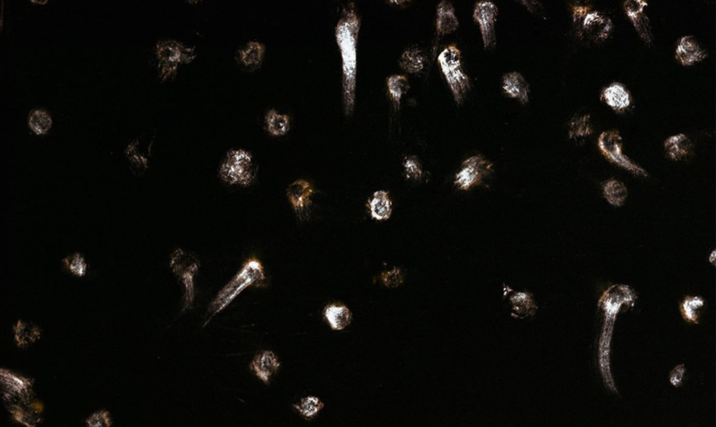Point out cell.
<instances>
[{"label": "cell", "instance_id": "44dd1931", "mask_svg": "<svg viewBox=\"0 0 716 427\" xmlns=\"http://www.w3.org/2000/svg\"><path fill=\"white\" fill-rule=\"evenodd\" d=\"M502 89L511 98L517 99L524 104L529 102V85L519 72H510L502 79Z\"/></svg>", "mask_w": 716, "mask_h": 427}, {"label": "cell", "instance_id": "f546056e", "mask_svg": "<svg viewBox=\"0 0 716 427\" xmlns=\"http://www.w3.org/2000/svg\"><path fill=\"white\" fill-rule=\"evenodd\" d=\"M264 120L269 133L273 136L285 135L290 129L288 114L278 113L275 109H269Z\"/></svg>", "mask_w": 716, "mask_h": 427}, {"label": "cell", "instance_id": "3957f363", "mask_svg": "<svg viewBox=\"0 0 716 427\" xmlns=\"http://www.w3.org/2000/svg\"><path fill=\"white\" fill-rule=\"evenodd\" d=\"M170 267L184 286L183 306L181 312L189 311L196 300V276L201 268L197 255L189 250L178 248L170 258Z\"/></svg>", "mask_w": 716, "mask_h": 427}, {"label": "cell", "instance_id": "836d02e7", "mask_svg": "<svg viewBox=\"0 0 716 427\" xmlns=\"http://www.w3.org/2000/svg\"><path fill=\"white\" fill-rule=\"evenodd\" d=\"M28 124L31 130L38 135H46L51 129L53 121L50 114L46 109L37 108L30 111Z\"/></svg>", "mask_w": 716, "mask_h": 427}, {"label": "cell", "instance_id": "8d00e7d4", "mask_svg": "<svg viewBox=\"0 0 716 427\" xmlns=\"http://www.w3.org/2000/svg\"><path fill=\"white\" fill-rule=\"evenodd\" d=\"M65 269L76 277L86 276L88 271V264L85 257L81 253H74L63 259Z\"/></svg>", "mask_w": 716, "mask_h": 427}, {"label": "cell", "instance_id": "7c38bea8", "mask_svg": "<svg viewBox=\"0 0 716 427\" xmlns=\"http://www.w3.org/2000/svg\"><path fill=\"white\" fill-rule=\"evenodd\" d=\"M636 294L628 285H616L609 287L602 294L599 306L602 308L604 315L617 316L623 306H633Z\"/></svg>", "mask_w": 716, "mask_h": 427}, {"label": "cell", "instance_id": "4dcf8cb0", "mask_svg": "<svg viewBox=\"0 0 716 427\" xmlns=\"http://www.w3.org/2000/svg\"><path fill=\"white\" fill-rule=\"evenodd\" d=\"M603 195L609 204L621 207L625 204L628 196V191L624 184L616 179H612L604 184Z\"/></svg>", "mask_w": 716, "mask_h": 427}, {"label": "cell", "instance_id": "7bdbcfd3", "mask_svg": "<svg viewBox=\"0 0 716 427\" xmlns=\"http://www.w3.org/2000/svg\"><path fill=\"white\" fill-rule=\"evenodd\" d=\"M521 3L525 4V7L533 14H541L543 10L541 4L536 1H522Z\"/></svg>", "mask_w": 716, "mask_h": 427}, {"label": "cell", "instance_id": "d6986e66", "mask_svg": "<svg viewBox=\"0 0 716 427\" xmlns=\"http://www.w3.org/2000/svg\"><path fill=\"white\" fill-rule=\"evenodd\" d=\"M250 367L256 377L268 384L271 377L280 369L281 362L273 351H264L255 356Z\"/></svg>", "mask_w": 716, "mask_h": 427}, {"label": "cell", "instance_id": "ee69618b", "mask_svg": "<svg viewBox=\"0 0 716 427\" xmlns=\"http://www.w3.org/2000/svg\"><path fill=\"white\" fill-rule=\"evenodd\" d=\"M715 257H716V252H715V250H714V252L712 253H711L710 255V263H713L714 265H715V259H716Z\"/></svg>", "mask_w": 716, "mask_h": 427}, {"label": "cell", "instance_id": "9a60e30c", "mask_svg": "<svg viewBox=\"0 0 716 427\" xmlns=\"http://www.w3.org/2000/svg\"><path fill=\"white\" fill-rule=\"evenodd\" d=\"M647 6L648 3L642 0H629L624 4L626 15L633 24L636 32L640 37L649 45L653 41V35L649 18L644 13Z\"/></svg>", "mask_w": 716, "mask_h": 427}, {"label": "cell", "instance_id": "ab89813d", "mask_svg": "<svg viewBox=\"0 0 716 427\" xmlns=\"http://www.w3.org/2000/svg\"><path fill=\"white\" fill-rule=\"evenodd\" d=\"M381 279L384 285L389 288H396L403 283L404 277L400 268L382 273Z\"/></svg>", "mask_w": 716, "mask_h": 427}, {"label": "cell", "instance_id": "d6a6232c", "mask_svg": "<svg viewBox=\"0 0 716 427\" xmlns=\"http://www.w3.org/2000/svg\"><path fill=\"white\" fill-rule=\"evenodd\" d=\"M593 126L590 114H576L569 125V138L570 140H583L593 134Z\"/></svg>", "mask_w": 716, "mask_h": 427}, {"label": "cell", "instance_id": "7402d4cb", "mask_svg": "<svg viewBox=\"0 0 716 427\" xmlns=\"http://www.w3.org/2000/svg\"><path fill=\"white\" fill-rule=\"evenodd\" d=\"M459 22L452 3L441 1L437 6L436 33L438 36L452 34L459 28Z\"/></svg>", "mask_w": 716, "mask_h": 427}, {"label": "cell", "instance_id": "52a82bcc", "mask_svg": "<svg viewBox=\"0 0 716 427\" xmlns=\"http://www.w3.org/2000/svg\"><path fill=\"white\" fill-rule=\"evenodd\" d=\"M599 149L609 161L639 176L647 177V171L623 153V140L617 130L604 131L598 139Z\"/></svg>", "mask_w": 716, "mask_h": 427}, {"label": "cell", "instance_id": "f1b7e54d", "mask_svg": "<svg viewBox=\"0 0 716 427\" xmlns=\"http://www.w3.org/2000/svg\"><path fill=\"white\" fill-rule=\"evenodd\" d=\"M325 319L328 321L330 327L335 331H342L347 327L352 321V313L350 309L344 305H329L324 311Z\"/></svg>", "mask_w": 716, "mask_h": 427}, {"label": "cell", "instance_id": "2e32d148", "mask_svg": "<svg viewBox=\"0 0 716 427\" xmlns=\"http://www.w3.org/2000/svg\"><path fill=\"white\" fill-rule=\"evenodd\" d=\"M313 193L315 190L312 184L303 179L295 180L287 188L286 196L300 219L306 217Z\"/></svg>", "mask_w": 716, "mask_h": 427}, {"label": "cell", "instance_id": "8992f818", "mask_svg": "<svg viewBox=\"0 0 716 427\" xmlns=\"http://www.w3.org/2000/svg\"><path fill=\"white\" fill-rule=\"evenodd\" d=\"M156 55L160 76L165 81L175 76L180 64L191 62L196 58V48L185 46L175 39H165L157 43Z\"/></svg>", "mask_w": 716, "mask_h": 427}, {"label": "cell", "instance_id": "83f0119b", "mask_svg": "<svg viewBox=\"0 0 716 427\" xmlns=\"http://www.w3.org/2000/svg\"><path fill=\"white\" fill-rule=\"evenodd\" d=\"M512 305V316L523 319L536 313L538 306L534 302L532 294L527 292H515L511 297Z\"/></svg>", "mask_w": 716, "mask_h": 427}, {"label": "cell", "instance_id": "4fadbf2b", "mask_svg": "<svg viewBox=\"0 0 716 427\" xmlns=\"http://www.w3.org/2000/svg\"><path fill=\"white\" fill-rule=\"evenodd\" d=\"M154 136L141 135L132 140L126 149V155L131 169L135 174H142L149 167V158L151 153Z\"/></svg>", "mask_w": 716, "mask_h": 427}, {"label": "cell", "instance_id": "74e56055", "mask_svg": "<svg viewBox=\"0 0 716 427\" xmlns=\"http://www.w3.org/2000/svg\"><path fill=\"white\" fill-rule=\"evenodd\" d=\"M403 166L406 178L413 180H419L422 178V166L417 156H410L406 157Z\"/></svg>", "mask_w": 716, "mask_h": 427}, {"label": "cell", "instance_id": "5bb4252c", "mask_svg": "<svg viewBox=\"0 0 716 427\" xmlns=\"http://www.w3.org/2000/svg\"><path fill=\"white\" fill-rule=\"evenodd\" d=\"M583 32L590 41L600 43L607 41L613 32V21L600 11H590L581 23Z\"/></svg>", "mask_w": 716, "mask_h": 427}, {"label": "cell", "instance_id": "6da1fadb", "mask_svg": "<svg viewBox=\"0 0 716 427\" xmlns=\"http://www.w3.org/2000/svg\"><path fill=\"white\" fill-rule=\"evenodd\" d=\"M360 30V17L355 4L350 3L344 8L335 27V39L342 58L343 101L346 116L353 113L356 103Z\"/></svg>", "mask_w": 716, "mask_h": 427}, {"label": "cell", "instance_id": "b9f144b4", "mask_svg": "<svg viewBox=\"0 0 716 427\" xmlns=\"http://www.w3.org/2000/svg\"><path fill=\"white\" fill-rule=\"evenodd\" d=\"M590 11V6H580V4H576L572 7V16L574 24L579 25H581L583 20L585 16Z\"/></svg>", "mask_w": 716, "mask_h": 427}, {"label": "cell", "instance_id": "277c9868", "mask_svg": "<svg viewBox=\"0 0 716 427\" xmlns=\"http://www.w3.org/2000/svg\"><path fill=\"white\" fill-rule=\"evenodd\" d=\"M253 156L245 149H231L220 165L219 175L224 182L231 186L250 187L257 175Z\"/></svg>", "mask_w": 716, "mask_h": 427}, {"label": "cell", "instance_id": "e575fe53", "mask_svg": "<svg viewBox=\"0 0 716 427\" xmlns=\"http://www.w3.org/2000/svg\"><path fill=\"white\" fill-rule=\"evenodd\" d=\"M705 305V301L701 297H687L680 307L684 320L689 323L699 324L701 311Z\"/></svg>", "mask_w": 716, "mask_h": 427}, {"label": "cell", "instance_id": "ba28073f", "mask_svg": "<svg viewBox=\"0 0 716 427\" xmlns=\"http://www.w3.org/2000/svg\"><path fill=\"white\" fill-rule=\"evenodd\" d=\"M2 398L6 407L11 405L28 402L34 399V381L30 378L19 375L1 368L0 370Z\"/></svg>", "mask_w": 716, "mask_h": 427}, {"label": "cell", "instance_id": "60d3db41", "mask_svg": "<svg viewBox=\"0 0 716 427\" xmlns=\"http://www.w3.org/2000/svg\"><path fill=\"white\" fill-rule=\"evenodd\" d=\"M687 369L684 364L675 365L669 374V381L670 385L678 388L683 385L684 378L686 377Z\"/></svg>", "mask_w": 716, "mask_h": 427}, {"label": "cell", "instance_id": "f35d334b", "mask_svg": "<svg viewBox=\"0 0 716 427\" xmlns=\"http://www.w3.org/2000/svg\"><path fill=\"white\" fill-rule=\"evenodd\" d=\"M88 427H112V419L108 411L101 410L92 414L86 421Z\"/></svg>", "mask_w": 716, "mask_h": 427}, {"label": "cell", "instance_id": "484cf974", "mask_svg": "<svg viewBox=\"0 0 716 427\" xmlns=\"http://www.w3.org/2000/svg\"><path fill=\"white\" fill-rule=\"evenodd\" d=\"M427 62L426 53L421 48L412 46L405 50L400 57L401 69L410 74L421 72Z\"/></svg>", "mask_w": 716, "mask_h": 427}, {"label": "cell", "instance_id": "7a4b0ae2", "mask_svg": "<svg viewBox=\"0 0 716 427\" xmlns=\"http://www.w3.org/2000/svg\"><path fill=\"white\" fill-rule=\"evenodd\" d=\"M265 279L266 277H265L262 262L255 257L247 259L241 269L220 290L213 301L210 303V306L208 307L206 323L231 305L247 288L251 287V286H255V287L262 286Z\"/></svg>", "mask_w": 716, "mask_h": 427}, {"label": "cell", "instance_id": "4316f807", "mask_svg": "<svg viewBox=\"0 0 716 427\" xmlns=\"http://www.w3.org/2000/svg\"><path fill=\"white\" fill-rule=\"evenodd\" d=\"M367 206L369 207L371 217L377 221H386L391 217L392 201L387 191L374 192L370 198Z\"/></svg>", "mask_w": 716, "mask_h": 427}, {"label": "cell", "instance_id": "9c48e42d", "mask_svg": "<svg viewBox=\"0 0 716 427\" xmlns=\"http://www.w3.org/2000/svg\"><path fill=\"white\" fill-rule=\"evenodd\" d=\"M493 163L482 155L468 158L455 175L454 184L459 190L470 191L493 172Z\"/></svg>", "mask_w": 716, "mask_h": 427}, {"label": "cell", "instance_id": "d590c367", "mask_svg": "<svg viewBox=\"0 0 716 427\" xmlns=\"http://www.w3.org/2000/svg\"><path fill=\"white\" fill-rule=\"evenodd\" d=\"M293 407L304 418L311 420L325 407V404L317 396L309 395L300 400L298 404L293 405Z\"/></svg>", "mask_w": 716, "mask_h": 427}, {"label": "cell", "instance_id": "1f68e13d", "mask_svg": "<svg viewBox=\"0 0 716 427\" xmlns=\"http://www.w3.org/2000/svg\"><path fill=\"white\" fill-rule=\"evenodd\" d=\"M386 85L393 103L397 109L400 108L402 97L407 94L410 90L408 78L403 74H392L388 77Z\"/></svg>", "mask_w": 716, "mask_h": 427}, {"label": "cell", "instance_id": "e0dca14e", "mask_svg": "<svg viewBox=\"0 0 716 427\" xmlns=\"http://www.w3.org/2000/svg\"><path fill=\"white\" fill-rule=\"evenodd\" d=\"M13 419L24 427H37L42 421L43 406L39 400H33L6 407Z\"/></svg>", "mask_w": 716, "mask_h": 427}, {"label": "cell", "instance_id": "8fae6325", "mask_svg": "<svg viewBox=\"0 0 716 427\" xmlns=\"http://www.w3.org/2000/svg\"><path fill=\"white\" fill-rule=\"evenodd\" d=\"M498 13V8L493 2L480 1L475 4L473 17L479 24L485 48H493L496 46V24Z\"/></svg>", "mask_w": 716, "mask_h": 427}, {"label": "cell", "instance_id": "ffe728a7", "mask_svg": "<svg viewBox=\"0 0 716 427\" xmlns=\"http://www.w3.org/2000/svg\"><path fill=\"white\" fill-rule=\"evenodd\" d=\"M601 99L605 101L614 111L624 112L630 107L632 98L630 92L621 83L614 82L602 91Z\"/></svg>", "mask_w": 716, "mask_h": 427}, {"label": "cell", "instance_id": "d4e9b609", "mask_svg": "<svg viewBox=\"0 0 716 427\" xmlns=\"http://www.w3.org/2000/svg\"><path fill=\"white\" fill-rule=\"evenodd\" d=\"M265 53L264 43L251 41L238 52V60L245 67L252 70L259 68Z\"/></svg>", "mask_w": 716, "mask_h": 427}, {"label": "cell", "instance_id": "cb8c5ba5", "mask_svg": "<svg viewBox=\"0 0 716 427\" xmlns=\"http://www.w3.org/2000/svg\"><path fill=\"white\" fill-rule=\"evenodd\" d=\"M665 149L667 155L673 160L683 161L694 153V144L687 135L678 134L666 140Z\"/></svg>", "mask_w": 716, "mask_h": 427}, {"label": "cell", "instance_id": "30bf717a", "mask_svg": "<svg viewBox=\"0 0 716 427\" xmlns=\"http://www.w3.org/2000/svg\"><path fill=\"white\" fill-rule=\"evenodd\" d=\"M602 333L599 341L598 365L604 385L611 393L618 395L619 391L612 370V343L614 321L616 317L604 316Z\"/></svg>", "mask_w": 716, "mask_h": 427}, {"label": "cell", "instance_id": "603a6c76", "mask_svg": "<svg viewBox=\"0 0 716 427\" xmlns=\"http://www.w3.org/2000/svg\"><path fill=\"white\" fill-rule=\"evenodd\" d=\"M13 333L17 346L27 348L41 339L42 330L37 325L19 320L13 327Z\"/></svg>", "mask_w": 716, "mask_h": 427}, {"label": "cell", "instance_id": "ac0fdd59", "mask_svg": "<svg viewBox=\"0 0 716 427\" xmlns=\"http://www.w3.org/2000/svg\"><path fill=\"white\" fill-rule=\"evenodd\" d=\"M708 56L705 48H703L697 39L687 35L680 39L675 50L676 60L684 66H691L704 60Z\"/></svg>", "mask_w": 716, "mask_h": 427}, {"label": "cell", "instance_id": "5b68a950", "mask_svg": "<svg viewBox=\"0 0 716 427\" xmlns=\"http://www.w3.org/2000/svg\"><path fill=\"white\" fill-rule=\"evenodd\" d=\"M438 62L455 102L462 104L471 89V81L462 68L461 51L454 45L445 47L438 56Z\"/></svg>", "mask_w": 716, "mask_h": 427}]
</instances>
